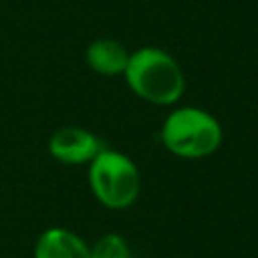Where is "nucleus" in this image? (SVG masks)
<instances>
[{"label":"nucleus","instance_id":"39448f33","mask_svg":"<svg viewBox=\"0 0 258 258\" xmlns=\"http://www.w3.org/2000/svg\"><path fill=\"white\" fill-rule=\"evenodd\" d=\"M32 258H91V246L77 232L52 226L38 236Z\"/></svg>","mask_w":258,"mask_h":258},{"label":"nucleus","instance_id":"f257e3e1","mask_svg":"<svg viewBox=\"0 0 258 258\" xmlns=\"http://www.w3.org/2000/svg\"><path fill=\"white\" fill-rule=\"evenodd\" d=\"M127 87L151 105H175L185 91V73L173 54L159 46H141L131 52L123 73Z\"/></svg>","mask_w":258,"mask_h":258},{"label":"nucleus","instance_id":"423d86ee","mask_svg":"<svg viewBox=\"0 0 258 258\" xmlns=\"http://www.w3.org/2000/svg\"><path fill=\"white\" fill-rule=\"evenodd\" d=\"M131 52L125 44H121L115 38H95L85 48V62L87 67L103 77H119L125 73Z\"/></svg>","mask_w":258,"mask_h":258},{"label":"nucleus","instance_id":"20e7f679","mask_svg":"<svg viewBox=\"0 0 258 258\" xmlns=\"http://www.w3.org/2000/svg\"><path fill=\"white\" fill-rule=\"evenodd\" d=\"M105 147L97 133L79 125H64L48 137V153L62 165H89Z\"/></svg>","mask_w":258,"mask_h":258},{"label":"nucleus","instance_id":"0eeeda50","mask_svg":"<svg viewBox=\"0 0 258 258\" xmlns=\"http://www.w3.org/2000/svg\"><path fill=\"white\" fill-rule=\"evenodd\" d=\"M91 258H131V250L121 234L109 232L91 246Z\"/></svg>","mask_w":258,"mask_h":258},{"label":"nucleus","instance_id":"f03ea898","mask_svg":"<svg viewBox=\"0 0 258 258\" xmlns=\"http://www.w3.org/2000/svg\"><path fill=\"white\" fill-rule=\"evenodd\" d=\"M163 147L181 159H204L216 153L224 139L220 121L200 107L173 109L161 125Z\"/></svg>","mask_w":258,"mask_h":258},{"label":"nucleus","instance_id":"7ed1b4c3","mask_svg":"<svg viewBox=\"0 0 258 258\" xmlns=\"http://www.w3.org/2000/svg\"><path fill=\"white\" fill-rule=\"evenodd\" d=\"M87 167L89 187L101 206L107 210H127L137 202L141 173L129 155L105 147Z\"/></svg>","mask_w":258,"mask_h":258}]
</instances>
